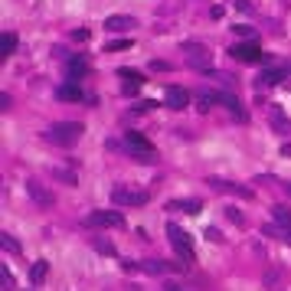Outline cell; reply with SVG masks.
<instances>
[{"mask_svg":"<svg viewBox=\"0 0 291 291\" xmlns=\"http://www.w3.org/2000/svg\"><path fill=\"white\" fill-rule=\"evenodd\" d=\"M82 134H85V124L79 121H56L53 128H46V141L59 144V148H72Z\"/></svg>","mask_w":291,"mask_h":291,"instance_id":"1","label":"cell"},{"mask_svg":"<svg viewBox=\"0 0 291 291\" xmlns=\"http://www.w3.org/2000/svg\"><path fill=\"white\" fill-rule=\"evenodd\" d=\"M124 148H128V154L134 157V161H144V164L157 161V151H154V144H151L148 137L141 134V131H128V134H124Z\"/></svg>","mask_w":291,"mask_h":291,"instance_id":"2","label":"cell"},{"mask_svg":"<svg viewBox=\"0 0 291 291\" xmlns=\"http://www.w3.org/2000/svg\"><path fill=\"white\" fill-rule=\"evenodd\" d=\"M167 239H170V246L177 249V255L183 262H197V249H193V239L186 235L183 229H180L177 223H167Z\"/></svg>","mask_w":291,"mask_h":291,"instance_id":"3","label":"cell"},{"mask_svg":"<svg viewBox=\"0 0 291 291\" xmlns=\"http://www.w3.org/2000/svg\"><path fill=\"white\" fill-rule=\"evenodd\" d=\"M180 53H183V59L190 62V66H197V69H210L213 66V53L206 50V46H200V43H183Z\"/></svg>","mask_w":291,"mask_h":291,"instance_id":"4","label":"cell"},{"mask_svg":"<svg viewBox=\"0 0 291 291\" xmlns=\"http://www.w3.org/2000/svg\"><path fill=\"white\" fill-rule=\"evenodd\" d=\"M229 56H232L235 62H265L268 53H262V46L249 39V43H235L232 50H229Z\"/></svg>","mask_w":291,"mask_h":291,"instance_id":"5","label":"cell"},{"mask_svg":"<svg viewBox=\"0 0 291 291\" xmlns=\"http://www.w3.org/2000/svg\"><path fill=\"white\" fill-rule=\"evenodd\" d=\"M112 200H115L118 206H144L151 197L144 190H134V186H121V183H118L115 190H112Z\"/></svg>","mask_w":291,"mask_h":291,"instance_id":"6","label":"cell"},{"mask_svg":"<svg viewBox=\"0 0 291 291\" xmlns=\"http://www.w3.org/2000/svg\"><path fill=\"white\" fill-rule=\"evenodd\" d=\"M85 226H105V229H121L124 216L118 210H95L85 216Z\"/></svg>","mask_w":291,"mask_h":291,"instance_id":"7","label":"cell"},{"mask_svg":"<svg viewBox=\"0 0 291 291\" xmlns=\"http://www.w3.org/2000/svg\"><path fill=\"white\" fill-rule=\"evenodd\" d=\"M26 197H30L39 210H53V193L46 190L39 180H26Z\"/></svg>","mask_w":291,"mask_h":291,"instance_id":"8","label":"cell"},{"mask_svg":"<svg viewBox=\"0 0 291 291\" xmlns=\"http://www.w3.org/2000/svg\"><path fill=\"white\" fill-rule=\"evenodd\" d=\"M206 183L213 186V190H223V193H235V197H242V200H252L255 193L249 190V186H239V183H229V180H219V177H210Z\"/></svg>","mask_w":291,"mask_h":291,"instance_id":"9","label":"cell"},{"mask_svg":"<svg viewBox=\"0 0 291 291\" xmlns=\"http://www.w3.org/2000/svg\"><path fill=\"white\" fill-rule=\"evenodd\" d=\"M164 105H167V108H174V112H183V108L190 105V95H186L180 85H170L167 92H164Z\"/></svg>","mask_w":291,"mask_h":291,"instance_id":"10","label":"cell"},{"mask_svg":"<svg viewBox=\"0 0 291 291\" xmlns=\"http://www.w3.org/2000/svg\"><path fill=\"white\" fill-rule=\"evenodd\" d=\"M134 26H137L134 17H121V13L105 17V30H108V33H128V30H134Z\"/></svg>","mask_w":291,"mask_h":291,"instance_id":"11","label":"cell"},{"mask_svg":"<svg viewBox=\"0 0 291 291\" xmlns=\"http://www.w3.org/2000/svg\"><path fill=\"white\" fill-rule=\"evenodd\" d=\"M66 75H69V82H79L82 75H88V59L85 56H72L66 62Z\"/></svg>","mask_w":291,"mask_h":291,"instance_id":"12","label":"cell"},{"mask_svg":"<svg viewBox=\"0 0 291 291\" xmlns=\"http://www.w3.org/2000/svg\"><path fill=\"white\" fill-rule=\"evenodd\" d=\"M268 121H272L275 134H288V131H291V121H288V115L281 112L278 105H272V108H268Z\"/></svg>","mask_w":291,"mask_h":291,"instance_id":"13","label":"cell"},{"mask_svg":"<svg viewBox=\"0 0 291 291\" xmlns=\"http://www.w3.org/2000/svg\"><path fill=\"white\" fill-rule=\"evenodd\" d=\"M56 99H62V102H82V99H85V92H82L79 82H66V85L56 88Z\"/></svg>","mask_w":291,"mask_h":291,"instance_id":"14","label":"cell"},{"mask_svg":"<svg viewBox=\"0 0 291 291\" xmlns=\"http://www.w3.org/2000/svg\"><path fill=\"white\" fill-rule=\"evenodd\" d=\"M216 102H223V105L229 108V112L239 118V121H246V108H242V102L235 99V95H229V92H216Z\"/></svg>","mask_w":291,"mask_h":291,"instance_id":"15","label":"cell"},{"mask_svg":"<svg viewBox=\"0 0 291 291\" xmlns=\"http://www.w3.org/2000/svg\"><path fill=\"white\" fill-rule=\"evenodd\" d=\"M167 210H180V213H190V216H197V213L203 210V203H200V200H170Z\"/></svg>","mask_w":291,"mask_h":291,"instance_id":"16","label":"cell"},{"mask_svg":"<svg viewBox=\"0 0 291 291\" xmlns=\"http://www.w3.org/2000/svg\"><path fill=\"white\" fill-rule=\"evenodd\" d=\"M46 272H50V262H46V259H36V262H33V268H30V281L39 288V285L46 281Z\"/></svg>","mask_w":291,"mask_h":291,"instance_id":"17","label":"cell"},{"mask_svg":"<svg viewBox=\"0 0 291 291\" xmlns=\"http://www.w3.org/2000/svg\"><path fill=\"white\" fill-rule=\"evenodd\" d=\"M141 272H148V275H167L170 265H167V262H161V259H144L141 262Z\"/></svg>","mask_w":291,"mask_h":291,"instance_id":"18","label":"cell"},{"mask_svg":"<svg viewBox=\"0 0 291 291\" xmlns=\"http://www.w3.org/2000/svg\"><path fill=\"white\" fill-rule=\"evenodd\" d=\"M281 79H285V69H262V75H259V88H262V85H278Z\"/></svg>","mask_w":291,"mask_h":291,"instance_id":"19","label":"cell"},{"mask_svg":"<svg viewBox=\"0 0 291 291\" xmlns=\"http://www.w3.org/2000/svg\"><path fill=\"white\" fill-rule=\"evenodd\" d=\"M272 219L278 226H291V210H288V206H281V203H275L272 206Z\"/></svg>","mask_w":291,"mask_h":291,"instance_id":"20","label":"cell"},{"mask_svg":"<svg viewBox=\"0 0 291 291\" xmlns=\"http://www.w3.org/2000/svg\"><path fill=\"white\" fill-rule=\"evenodd\" d=\"M13 50H17V36H13V33H4V36H0V56H13Z\"/></svg>","mask_w":291,"mask_h":291,"instance_id":"21","label":"cell"},{"mask_svg":"<svg viewBox=\"0 0 291 291\" xmlns=\"http://www.w3.org/2000/svg\"><path fill=\"white\" fill-rule=\"evenodd\" d=\"M0 246H4L10 255H17V252H20V242L13 239V235H7V232H0Z\"/></svg>","mask_w":291,"mask_h":291,"instance_id":"22","label":"cell"},{"mask_svg":"<svg viewBox=\"0 0 291 291\" xmlns=\"http://www.w3.org/2000/svg\"><path fill=\"white\" fill-rule=\"evenodd\" d=\"M213 105H216V92H210V95H200V99H197V108H200V112H210Z\"/></svg>","mask_w":291,"mask_h":291,"instance_id":"23","label":"cell"},{"mask_svg":"<svg viewBox=\"0 0 291 291\" xmlns=\"http://www.w3.org/2000/svg\"><path fill=\"white\" fill-rule=\"evenodd\" d=\"M121 50H131V39H115V43L105 46V53H121Z\"/></svg>","mask_w":291,"mask_h":291,"instance_id":"24","label":"cell"},{"mask_svg":"<svg viewBox=\"0 0 291 291\" xmlns=\"http://www.w3.org/2000/svg\"><path fill=\"white\" fill-rule=\"evenodd\" d=\"M118 75H121L124 82H144L141 72H134V69H118Z\"/></svg>","mask_w":291,"mask_h":291,"instance_id":"25","label":"cell"},{"mask_svg":"<svg viewBox=\"0 0 291 291\" xmlns=\"http://www.w3.org/2000/svg\"><path fill=\"white\" fill-rule=\"evenodd\" d=\"M92 246L99 249V252H105V255H115V246H112V242H108V239H95Z\"/></svg>","mask_w":291,"mask_h":291,"instance_id":"26","label":"cell"},{"mask_svg":"<svg viewBox=\"0 0 291 291\" xmlns=\"http://www.w3.org/2000/svg\"><path fill=\"white\" fill-rule=\"evenodd\" d=\"M285 232H288V226L285 229H278V226H265L262 229V235H272V239H285Z\"/></svg>","mask_w":291,"mask_h":291,"instance_id":"27","label":"cell"},{"mask_svg":"<svg viewBox=\"0 0 291 291\" xmlns=\"http://www.w3.org/2000/svg\"><path fill=\"white\" fill-rule=\"evenodd\" d=\"M0 275H4V291H13V275H10V268H0Z\"/></svg>","mask_w":291,"mask_h":291,"instance_id":"28","label":"cell"},{"mask_svg":"<svg viewBox=\"0 0 291 291\" xmlns=\"http://www.w3.org/2000/svg\"><path fill=\"white\" fill-rule=\"evenodd\" d=\"M72 39H75V43H85V39H88V30H72Z\"/></svg>","mask_w":291,"mask_h":291,"instance_id":"29","label":"cell"},{"mask_svg":"<svg viewBox=\"0 0 291 291\" xmlns=\"http://www.w3.org/2000/svg\"><path fill=\"white\" fill-rule=\"evenodd\" d=\"M141 88V82H124V95H134Z\"/></svg>","mask_w":291,"mask_h":291,"instance_id":"30","label":"cell"},{"mask_svg":"<svg viewBox=\"0 0 291 291\" xmlns=\"http://www.w3.org/2000/svg\"><path fill=\"white\" fill-rule=\"evenodd\" d=\"M206 239H213V242H223V232H219V229H206Z\"/></svg>","mask_w":291,"mask_h":291,"instance_id":"31","label":"cell"},{"mask_svg":"<svg viewBox=\"0 0 291 291\" xmlns=\"http://www.w3.org/2000/svg\"><path fill=\"white\" fill-rule=\"evenodd\" d=\"M226 216H229L232 223H242V213H239V210H226Z\"/></svg>","mask_w":291,"mask_h":291,"instance_id":"32","label":"cell"},{"mask_svg":"<svg viewBox=\"0 0 291 291\" xmlns=\"http://www.w3.org/2000/svg\"><path fill=\"white\" fill-rule=\"evenodd\" d=\"M235 33H239V36H252V26H232Z\"/></svg>","mask_w":291,"mask_h":291,"instance_id":"33","label":"cell"},{"mask_svg":"<svg viewBox=\"0 0 291 291\" xmlns=\"http://www.w3.org/2000/svg\"><path fill=\"white\" fill-rule=\"evenodd\" d=\"M7 108H10V95L4 92V95H0V112H7Z\"/></svg>","mask_w":291,"mask_h":291,"instance_id":"34","label":"cell"},{"mask_svg":"<svg viewBox=\"0 0 291 291\" xmlns=\"http://www.w3.org/2000/svg\"><path fill=\"white\" fill-rule=\"evenodd\" d=\"M164 291H183V288H180L177 281H167V285H164Z\"/></svg>","mask_w":291,"mask_h":291,"instance_id":"35","label":"cell"},{"mask_svg":"<svg viewBox=\"0 0 291 291\" xmlns=\"http://www.w3.org/2000/svg\"><path fill=\"white\" fill-rule=\"evenodd\" d=\"M288 190H291V183H288Z\"/></svg>","mask_w":291,"mask_h":291,"instance_id":"36","label":"cell"}]
</instances>
